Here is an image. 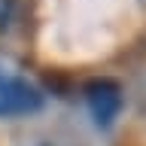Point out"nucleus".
<instances>
[{
  "instance_id": "f257e3e1",
  "label": "nucleus",
  "mask_w": 146,
  "mask_h": 146,
  "mask_svg": "<svg viewBox=\"0 0 146 146\" xmlns=\"http://www.w3.org/2000/svg\"><path fill=\"white\" fill-rule=\"evenodd\" d=\"M85 100H88V110L100 128L113 125V119L122 113V104H125L122 85L116 79H91L85 85Z\"/></svg>"
},
{
  "instance_id": "f03ea898",
  "label": "nucleus",
  "mask_w": 146,
  "mask_h": 146,
  "mask_svg": "<svg viewBox=\"0 0 146 146\" xmlns=\"http://www.w3.org/2000/svg\"><path fill=\"white\" fill-rule=\"evenodd\" d=\"M43 107V94L21 79L0 82V116H27Z\"/></svg>"
}]
</instances>
